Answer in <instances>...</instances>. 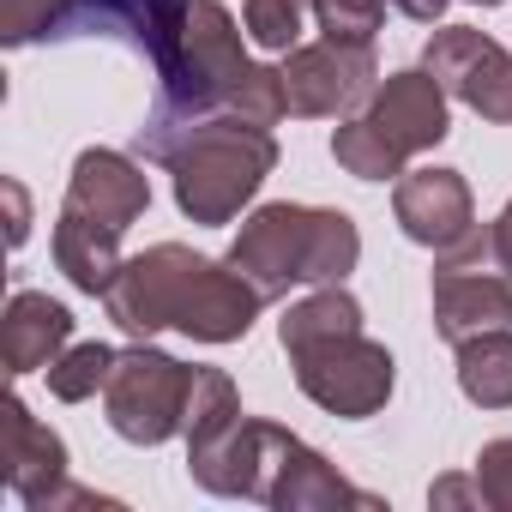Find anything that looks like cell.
I'll list each match as a JSON object with an SVG mask.
<instances>
[{
    "mask_svg": "<svg viewBox=\"0 0 512 512\" xmlns=\"http://www.w3.org/2000/svg\"><path fill=\"white\" fill-rule=\"evenodd\" d=\"M0 458H7V488L43 512L55 500V488L67 482V440L31 416L25 398H7V446H0Z\"/></svg>",
    "mask_w": 512,
    "mask_h": 512,
    "instance_id": "5bb4252c",
    "label": "cell"
},
{
    "mask_svg": "<svg viewBox=\"0 0 512 512\" xmlns=\"http://www.w3.org/2000/svg\"><path fill=\"white\" fill-rule=\"evenodd\" d=\"M476 488H482V506L512 512V440H488L476 452Z\"/></svg>",
    "mask_w": 512,
    "mask_h": 512,
    "instance_id": "cb8c5ba5",
    "label": "cell"
},
{
    "mask_svg": "<svg viewBox=\"0 0 512 512\" xmlns=\"http://www.w3.org/2000/svg\"><path fill=\"white\" fill-rule=\"evenodd\" d=\"M422 67L446 85V97H458L464 109H476L494 127H512V55L488 31L440 25L422 49Z\"/></svg>",
    "mask_w": 512,
    "mask_h": 512,
    "instance_id": "9c48e42d",
    "label": "cell"
},
{
    "mask_svg": "<svg viewBox=\"0 0 512 512\" xmlns=\"http://www.w3.org/2000/svg\"><path fill=\"white\" fill-rule=\"evenodd\" d=\"M187 13H193V0H73L67 19L55 25V37H109V43H127L163 79L175 67V55H181Z\"/></svg>",
    "mask_w": 512,
    "mask_h": 512,
    "instance_id": "30bf717a",
    "label": "cell"
},
{
    "mask_svg": "<svg viewBox=\"0 0 512 512\" xmlns=\"http://www.w3.org/2000/svg\"><path fill=\"white\" fill-rule=\"evenodd\" d=\"M392 217L416 247H458L476 229V199L458 169H404L392 187Z\"/></svg>",
    "mask_w": 512,
    "mask_h": 512,
    "instance_id": "7c38bea8",
    "label": "cell"
},
{
    "mask_svg": "<svg viewBox=\"0 0 512 512\" xmlns=\"http://www.w3.org/2000/svg\"><path fill=\"white\" fill-rule=\"evenodd\" d=\"M362 121L410 163L422 151H434L446 133H452V115H446V85L428 73V67H404V73H386L374 85V97L362 103Z\"/></svg>",
    "mask_w": 512,
    "mask_h": 512,
    "instance_id": "8fae6325",
    "label": "cell"
},
{
    "mask_svg": "<svg viewBox=\"0 0 512 512\" xmlns=\"http://www.w3.org/2000/svg\"><path fill=\"white\" fill-rule=\"evenodd\" d=\"M55 266L67 272L73 290L103 296V290L115 284V272H121V229H103V223H91V217L61 211V217H55Z\"/></svg>",
    "mask_w": 512,
    "mask_h": 512,
    "instance_id": "2e32d148",
    "label": "cell"
},
{
    "mask_svg": "<svg viewBox=\"0 0 512 512\" xmlns=\"http://www.w3.org/2000/svg\"><path fill=\"white\" fill-rule=\"evenodd\" d=\"M470 7H500V0H470Z\"/></svg>",
    "mask_w": 512,
    "mask_h": 512,
    "instance_id": "f1b7e54d",
    "label": "cell"
},
{
    "mask_svg": "<svg viewBox=\"0 0 512 512\" xmlns=\"http://www.w3.org/2000/svg\"><path fill=\"white\" fill-rule=\"evenodd\" d=\"M458 392L482 410H512V332H476L458 344Z\"/></svg>",
    "mask_w": 512,
    "mask_h": 512,
    "instance_id": "e0dca14e",
    "label": "cell"
},
{
    "mask_svg": "<svg viewBox=\"0 0 512 512\" xmlns=\"http://www.w3.org/2000/svg\"><path fill=\"white\" fill-rule=\"evenodd\" d=\"M187 386H193V368L151 350V338H139L133 350H121L109 386H103V410H109V428L133 446H163L181 434V416H187Z\"/></svg>",
    "mask_w": 512,
    "mask_h": 512,
    "instance_id": "52a82bcc",
    "label": "cell"
},
{
    "mask_svg": "<svg viewBox=\"0 0 512 512\" xmlns=\"http://www.w3.org/2000/svg\"><path fill=\"white\" fill-rule=\"evenodd\" d=\"M73 0H0V43L25 49L37 37H55V25L67 19Z\"/></svg>",
    "mask_w": 512,
    "mask_h": 512,
    "instance_id": "7402d4cb",
    "label": "cell"
},
{
    "mask_svg": "<svg viewBox=\"0 0 512 512\" xmlns=\"http://www.w3.org/2000/svg\"><path fill=\"white\" fill-rule=\"evenodd\" d=\"M115 362H121V350H109V344H67L43 374H49V392L61 404H85V398H97L109 386Z\"/></svg>",
    "mask_w": 512,
    "mask_h": 512,
    "instance_id": "d6986e66",
    "label": "cell"
},
{
    "mask_svg": "<svg viewBox=\"0 0 512 512\" xmlns=\"http://www.w3.org/2000/svg\"><path fill=\"white\" fill-rule=\"evenodd\" d=\"M145 205H151V181H145V169H139L127 151H109V145L79 151L73 181H67V205H61V211L91 217V223L127 235V229L145 217Z\"/></svg>",
    "mask_w": 512,
    "mask_h": 512,
    "instance_id": "4fadbf2b",
    "label": "cell"
},
{
    "mask_svg": "<svg viewBox=\"0 0 512 512\" xmlns=\"http://www.w3.org/2000/svg\"><path fill=\"white\" fill-rule=\"evenodd\" d=\"M314 19L338 43H374L386 25V0H314Z\"/></svg>",
    "mask_w": 512,
    "mask_h": 512,
    "instance_id": "603a6c76",
    "label": "cell"
},
{
    "mask_svg": "<svg viewBox=\"0 0 512 512\" xmlns=\"http://www.w3.org/2000/svg\"><path fill=\"white\" fill-rule=\"evenodd\" d=\"M187 476L205 494L260 500L278 512H338V506L380 512V500L362 494L356 482H344L338 464H326L302 434L260 422V416H241V410L223 428L187 440Z\"/></svg>",
    "mask_w": 512,
    "mask_h": 512,
    "instance_id": "7a4b0ae2",
    "label": "cell"
},
{
    "mask_svg": "<svg viewBox=\"0 0 512 512\" xmlns=\"http://www.w3.org/2000/svg\"><path fill=\"white\" fill-rule=\"evenodd\" d=\"M428 302H434V332L446 344H464L476 332L512 326V272L494 260L488 229H470L458 247L440 253Z\"/></svg>",
    "mask_w": 512,
    "mask_h": 512,
    "instance_id": "8992f818",
    "label": "cell"
},
{
    "mask_svg": "<svg viewBox=\"0 0 512 512\" xmlns=\"http://www.w3.org/2000/svg\"><path fill=\"white\" fill-rule=\"evenodd\" d=\"M290 368H296V386L344 416V422H368L386 410L392 386H398V362L386 344H374L368 332H338V338H314V344H296L290 350Z\"/></svg>",
    "mask_w": 512,
    "mask_h": 512,
    "instance_id": "5b68a950",
    "label": "cell"
},
{
    "mask_svg": "<svg viewBox=\"0 0 512 512\" xmlns=\"http://www.w3.org/2000/svg\"><path fill=\"white\" fill-rule=\"evenodd\" d=\"M428 500H434V506H482V488L464 482V476H440V482L428 488Z\"/></svg>",
    "mask_w": 512,
    "mask_h": 512,
    "instance_id": "484cf974",
    "label": "cell"
},
{
    "mask_svg": "<svg viewBox=\"0 0 512 512\" xmlns=\"http://www.w3.org/2000/svg\"><path fill=\"white\" fill-rule=\"evenodd\" d=\"M0 193H7V241L13 247H25V235H31V193H25V181H0Z\"/></svg>",
    "mask_w": 512,
    "mask_h": 512,
    "instance_id": "d4e9b609",
    "label": "cell"
},
{
    "mask_svg": "<svg viewBox=\"0 0 512 512\" xmlns=\"http://www.w3.org/2000/svg\"><path fill=\"white\" fill-rule=\"evenodd\" d=\"M278 169V139L272 127H247L235 115H211L199 121L181 151L169 157V175H175V205L181 217L193 223H229L260 181Z\"/></svg>",
    "mask_w": 512,
    "mask_h": 512,
    "instance_id": "277c9868",
    "label": "cell"
},
{
    "mask_svg": "<svg viewBox=\"0 0 512 512\" xmlns=\"http://www.w3.org/2000/svg\"><path fill=\"white\" fill-rule=\"evenodd\" d=\"M314 7V0H241V25L247 37L272 49V55H290L302 43V13Z\"/></svg>",
    "mask_w": 512,
    "mask_h": 512,
    "instance_id": "44dd1931",
    "label": "cell"
},
{
    "mask_svg": "<svg viewBox=\"0 0 512 512\" xmlns=\"http://www.w3.org/2000/svg\"><path fill=\"white\" fill-rule=\"evenodd\" d=\"M332 157H338V169L356 175V181H392V175H404V157H398L362 115L332 133Z\"/></svg>",
    "mask_w": 512,
    "mask_h": 512,
    "instance_id": "ffe728a7",
    "label": "cell"
},
{
    "mask_svg": "<svg viewBox=\"0 0 512 512\" xmlns=\"http://www.w3.org/2000/svg\"><path fill=\"white\" fill-rule=\"evenodd\" d=\"M386 7H398V13H404V19H416V25H440L452 0H386Z\"/></svg>",
    "mask_w": 512,
    "mask_h": 512,
    "instance_id": "83f0119b",
    "label": "cell"
},
{
    "mask_svg": "<svg viewBox=\"0 0 512 512\" xmlns=\"http://www.w3.org/2000/svg\"><path fill=\"white\" fill-rule=\"evenodd\" d=\"M338 332H362V302H356L344 284H314V296H302V302L278 320L284 350L314 344V338H338Z\"/></svg>",
    "mask_w": 512,
    "mask_h": 512,
    "instance_id": "ac0fdd59",
    "label": "cell"
},
{
    "mask_svg": "<svg viewBox=\"0 0 512 512\" xmlns=\"http://www.w3.org/2000/svg\"><path fill=\"white\" fill-rule=\"evenodd\" d=\"M380 85V61H374V43H296L290 61H284V97H290V115L302 121H332V115H350L374 97Z\"/></svg>",
    "mask_w": 512,
    "mask_h": 512,
    "instance_id": "ba28073f",
    "label": "cell"
},
{
    "mask_svg": "<svg viewBox=\"0 0 512 512\" xmlns=\"http://www.w3.org/2000/svg\"><path fill=\"white\" fill-rule=\"evenodd\" d=\"M67 344H73L67 302H55L43 290H13L7 314H0V362H7V374H37Z\"/></svg>",
    "mask_w": 512,
    "mask_h": 512,
    "instance_id": "9a60e30c",
    "label": "cell"
},
{
    "mask_svg": "<svg viewBox=\"0 0 512 512\" xmlns=\"http://www.w3.org/2000/svg\"><path fill=\"white\" fill-rule=\"evenodd\" d=\"M488 241H494V260L512 272V199H506V205H500V217L488 223Z\"/></svg>",
    "mask_w": 512,
    "mask_h": 512,
    "instance_id": "4316f807",
    "label": "cell"
},
{
    "mask_svg": "<svg viewBox=\"0 0 512 512\" xmlns=\"http://www.w3.org/2000/svg\"><path fill=\"white\" fill-rule=\"evenodd\" d=\"M362 260V235L350 223V211L332 205H260L235 247H229V266L260 290L266 302L290 296L296 284H344Z\"/></svg>",
    "mask_w": 512,
    "mask_h": 512,
    "instance_id": "3957f363",
    "label": "cell"
},
{
    "mask_svg": "<svg viewBox=\"0 0 512 512\" xmlns=\"http://www.w3.org/2000/svg\"><path fill=\"white\" fill-rule=\"evenodd\" d=\"M103 308L127 338H157L175 326L199 344H235L253 332L266 296L229 260L217 266L181 241H157V247L133 253V260H121L115 284L103 290Z\"/></svg>",
    "mask_w": 512,
    "mask_h": 512,
    "instance_id": "6da1fadb",
    "label": "cell"
}]
</instances>
